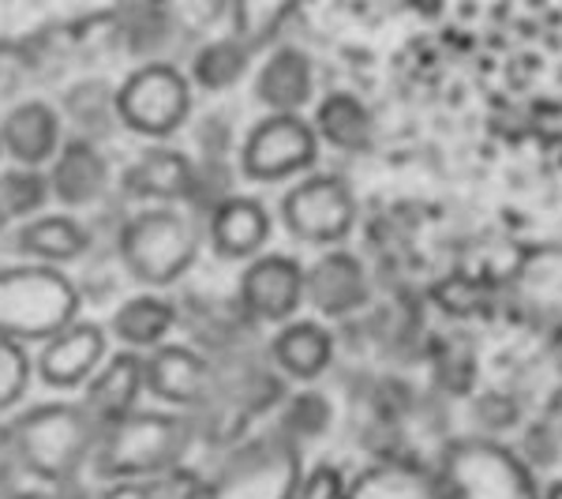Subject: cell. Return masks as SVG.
<instances>
[{
	"label": "cell",
	"instance_id": "28",
	"mask_svg": "<svg viewBox=\"0 0 562 499\" xmlns=\"http://www.w3.org/2000/svg\"><path fill=\"white\" fill-rule=\"evenodd\" d=\"M12 222V214H8V207H4V199H0V230H4V225Z\"/></svg>",
	"mask_w": 562,
	"mask_h": 499
},
{
	"label": "cell",
	"instance_id": "17",
	"mask_svg": "<svg viewBox=\"0 0 562 499\" xmlns=\"http://www.w3.org/2000/svg\"><path fill=\"white\" fill-rule=\"evenodd\" d=\"M307 87H312V71H307V60L301 53H278L259 76V98L278 109H293L307 98Z\"/></svg>",
	"mask_w": 562,
	"mask_h": 499
},
{
	"label": "cell",
	"instance_id": "5",
	"mask_svg": "<svg viewBox=\"0 0 562 499\" xmlns=\"http://www.w3.org/2000/svg\"><path fill=\"white\" fill-rule=\"evenodd\" d=\"M121 117L139 132L166 135L173 132L188 113V84L180 79V71L166 65H150L124 84L121 98Z\"/></svg>",
	"mask_w": 562,
	"mask_h": 499
},
{
	"label": "cell",
	"instance_id": "12",
	"mask_svg": "<svg viewBox=\"0 0 562 499\" xmlns=\"http://www.w3.org/2000/svg\"><path fill=\"white\" fill-rule=\"evenodd\" d=\"M105 162L102 154L87 143H71L68 151H60L57 158V169H53V192H57L65 203L79 207V203H90L105 192Z\"/></svg>",
	"mask_w": 562,
	"mask_h": 499
},
{
	"label": "cell",
	"instance_id": "21",
	"mask_svg": "<svg viewBox=\"0 0 562 499\" xmlns=\"http://www.w3.org/2000/svg\"><path fill=\"white\" fill-rule=\"evenodd\" d=\"M240 71H244V53L233 42H214V45H206V49L195 57V79L206 90L237 84Z\"/></svg>",
	"mask_w": 562,
	"mask_h": 499
},
{
	"label": "cell",
	"instance_id": "29",
	"mask_svg": "<svg viewBox=\"0 0 562 499\" xmlns=\"http://www.w3.org/2000/svg\"><path fill=\"white\" fill-rule=\"evenodd\" d=\"M8 499H49V496H38V492H20V496H8Z\"/></svg>",
	"mask_w": 562,
	"mask_h": 499
},
{
	"label": "cell",
	"instance_id": "13",
	"mask_svg": "<svg viewBox=\"0 0 562 499\" xmlns=\"http://www.w3.org/2000/svg\"><path fill=\"white\" fill-rule=\"evenodd\" d=\"M267 211L251 199H225L214 207V244L225 256H248L267 237Z\"/></svg>",
	"mask_w": 562,
	"mask_h": 499
},
{
	"label": "cell",
	"instance_id": "23",
	"mask_svg": "<svg viewBox=\"0 0 562 499\" xmlns=\"http://www.w3.org/2000/svg\"><path fill=\"white\" fill-rule=\"evenodd\" d=\"M0 199H4V207H8V214H12V218L38 211V207L45 203V177L31 174V169L4 174V177H0Z\"/></svg>",
	"mask_w": 562,
	"mask_h": 499
},
{
	"label": "cell",
	"instance_id": "8",
	"mask_svg": "<svg viewBox=\"0 0 562 499\" xmlns=\"http://www.w3.org/2000/svg\"><path fill=\"white\" fill-rule=\"evenodd\" d=\"M143 379L150 384V391L166 402H199L206 391H211V368L206 361L192 350H158L154 357L143 365Z\"/></svg>",
	"mask_w": 562,
	"mask_h": 499
},
{
	"label": "cell",
	"instance_id": "16",
	"mask_svg": "<svg viewBox=\"0 0 562 499\" xmlns=\"http://www.w3.org/2000/svg\"><path fill=\"white\" fill-rule=\"evenodd\" d=\"M312 297L323 312H349L364 301V278L349 256H330L312 270Z\"/></svg>",
	"mask_w": 562,
	"mask_h": 499
},
{
	"label": "cell",
	"instance_id": "24",
	"mask_svg": "<svg viewBox=\"0 0 562 499\" xmlns=\"http://www.w3.org/2000/svg\"><path fill=\"white\" fill-rule=\"evenodd\" d=\"M26 372H31V365H26L23 350L15 346V342L0 339V410H4V406H12L15 398L23 395Z\"/></svg>",
	"mask_w": 562,
	"mask_h": 499
},
{
	"label": "cell",
	"instance_id": "18",
	"mask_svg": "<svg viewBox=\"0 0 562 499\" xmlns=\"http://www.w3.org/2000/svg\"><path fill=\"white\" fill-rule=\"evenodd\" d=\"M20 248L42 259H71L87 248V237L71 218H38L20 233Z\"/></svg>",
	"mask_w": 562,
	"mask_h": 499
},
{
	"label": "cell",
	"instance_id": "7",
	"mask_svg": "<svg viewBox=\"0 0 562 499\" xmlns=\"http://www.w3.org/2000/svg\"><path fill=\"white\" fill-rule=\"evenodd\" d=\"M312 132L304 129L296 117H274V121L259 124L248 140V151H244V162L256 177H281L293 174L312 162Z\"/></svg>",
	"mask_w": 562,
	"mask_h": 499
},
{
	"label": "cell",
	"instance_id": "26",
	"mask_svg": "<svg viewBox=\"0 0 562 499\" xmlns=\"http://www.w3.org/2000/svg\"><path fill=\"white\" fill-rule=\"evenodd\" d=\"M319 413H323V406L315 402V398H304L301 406L293 410V417H296V429H319Z\"/></svg>",
	"mask_w": 562,
	"mask_h": 499
},
{
	"label": "cell",
	"instance_id": "4",
	"mask_svg": "<svg viewBox=\"0 0 562 499\" xmlns=\"http://www.w3.org/2000/svg\"><path fill=\"white\" fill-rule=\"evenodd\" d=\"M124 259L147 282H173L195 256V230L173 211L139 214L121 237Z\"/></svg>",
	"mask_w": 562,
	"mask_h": 499
},
{
	"label": "cell",
	"instance_id": "6",
	"mask_svg": "<svg viewBox=\"0 0 562 499\" xmlns=\"http://www.w3.org/2000/svg\"><path fill=\"white\" fill-rule=\"evenodd\" d=\"M285 218H289V225H293V233H301L307 241L341 237L352 218L349 192L338 180L315 177L285 199Z\"/></svg>",
	"mask_w": 562,
	"mask_h": 499
},
{
	"label": "cell",
	"instance_id": "14",
	"mask_svg": "<svg viewBox=\"0 0 562 499\" xmlns=\"http://www.w3.org/2000/svg\"><path fill=\"white\" fill-rule=\"evenodd\" d=\"M4 143L26 166L49 158L53 147H57V117H53V109L38 102L12 109L4 121Z\"/></svg>",
	"mask_w": 562,
	"mask_h": 499
},
{
	"label": "cell",
	"instance_id": "2",
	"mask_svg": "<svg viewBox=\"0 0 562 499\" xmlns=\"http://www.w3.org/2000/svg\"><path fill=\"white\" fill-rule=\"evenodd\" d=\"M76 312V293L53 270L0 275V334H60Z\"/></svg>",
	"mask_w": 562,
	"mask_h": 499
},
{
	"label": "cell",
	"instance_id": "19",
	"mask_svg": "<svg viewBox=\"0 0 562 499\" xmlns=\"http://www.w3.org/2000/svg\"><path fill=\"white\" fill-rule=\"evenodd\" d=\"M169 323H173V308L166 301H158V297H135L116 312V334H121L124 342H132V346H150V342H158L161 334L169 331Z\"/></svg>",
	"mask_w": 562,
	"mask_h": 499
},
{
	"label": "cell",
	"instance_id": "1",
	"mask_svg": "<svg viewBox=\"0 0 562 499\" xmlns=\"http://www.w3.org/2000/svg\"><path fill=\"white\" fill-rule=\"evenodd\" d=\"M15 451L42 477H68L94 440V421L76 406H42L26 413L12 432Z\"/></svg>",
	"mask_w": 562,
	"mask_h": 499
},
{
	"label": "cell",
	"instance_id": "22",
	"mask_svg": "<svg viewBox=\"0 0 562 499\" xmlns=\"http://www.w3.org/2000/svg\"><path fill=\"white\" fill-rule=\"evenodd\" d=\"M319 121H323V132L330 135L334 143H341V147H357L368 129L364 109L352 102V98H330V102L323 106Z\"/></svg>",
	"mask_w": 562,
	"mask_h": 499
},
{
	"label": "cell",
	"instance_id": "11",
	"mask_svg": "<svg viewBox=\"0 0 562 499\" xmlns=\"http://www.w3.org/2000/svg\"><path fill=\"white\" fill-rule=\"evenodd\" d=\"M143 384V365L135 357H116L102 376L90 384L87 391V417L90 421H102V424H116L124 421L139 395Z\"/></svg>",
	"mask_w": 562,
	"mask_h": 499
},
{
	"label": "cell",
	"instance_id": "15",
	"mask_svg": "<svg viewBox=\"0 0 562 499\" xmlns=\"http://www.w3.org/2000/svg\"><path fill=\"white\" fill-rule=\"evenodd\" d=\"M128 188L135 196L177 199L192 188V162L177 151H150L128 169Z\"/></svg>",
	"mask_w": 562,
	"mask_h": 499
},
{
	"label": "cell",
	"instance_id": "9",
	"mask_svg": "<svg viewBox=\"0 0 562 499\" xmlns=\"http://www.w3.org/2000/svg\"><path fill=\"white\" fill-rule=\"evenodd\" d=\"M301 286L304 282H301L296 263L270 256V259H259L256 267L244 275L240 297L256 315L281 320V315H289L296 308V301H301Z\"/></svg>",
	"mask_w": 562,
	"mask_h": 499
},
{
	"label": "cell",
	"instance_id": "3",
	"mask_svg": "<svg viewBox=\"0 0 562 499\" xmlns=\"http://www.w3.org/2000/svg\"><path fill=\"white\" fill-rule=\"evenodd\" d=\"M188 424L180 417L166 413H139L124 417L113 424L102 451V466L109 474L121 477H139V474H158L169 462H177L188 447Z\"/></svg>",
	"mask_w": 562,
	"mask_h": 499
},
{
	"label": "cell",
	"instance_id": "25",
	"mask_svg": "<svg viewBox=\"0 0 562 499\" xmlns=\"http://www.w3.org/2000/svg\"><path fill=\"white\" fill-rule=\"evenodd\" d=\"M195 485L188 477H161V480H147V485H132L121 488V492L105 496V499H192Z\"/></svg>",
	"mask_w": 562,
	"mask_h": 499
},
{
	"label": "cell",
	"instance_id": "20",
	"mask_svg": "<svg viewBox=\"0 0 562 499\" xmlns=\"http://www.w3.org/2000/svg\"><path fill=\"white\" fill-rule=\"evenodd\" d=\"M326 357H330V339L312 323L289 326L278 339V361L296 376H315L326 365Z\"/></svg>",
	"mask_w": 562,
	"mask_h": 499
},
{
	"label": "cell",
	"instance_id": "27",
	"mask_svg": "<svg viewBox=\"0 0 562 499\" xmlns=\"http://www.w3.org/2000/svg\"><path fill=\"white\" fill-rule=\"evenodd\" d=\"M15 458H20V451H15L12 432H8V435H0V480H4L8 474H12Z\"/></svg>",
	"mask_w": 562,
	"mask_h": 499
},
{
	"label": "cell",
	"instance_id": "10",
	"mask_svg": "<svg viewBox=\"0 0 562 499\" xmlns=\"http://www.w3.org/2000/svg\"><path fill=\"white\" fill-rule=\"evenodd\" d=\"M102 357L98 326H65L42 353V372L49 384H79Z\"/></svg>",
	"mask_w": 562,
	"mask_h": 499
}]
</instances>
